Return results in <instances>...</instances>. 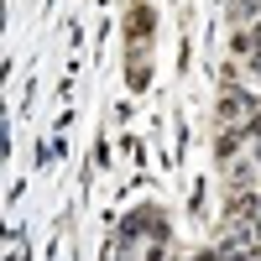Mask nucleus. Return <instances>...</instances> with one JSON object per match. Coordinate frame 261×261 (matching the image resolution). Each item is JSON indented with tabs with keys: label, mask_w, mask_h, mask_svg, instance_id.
Returning a JSON list of instances; mask_svg holds the SVG:
<instances>
[{
	"label": "nucleus",
	"mask_w": 261,
	"mask_h": 261,
	"mask_svg": "<svg viewBox=\"0 0 261 261\" xmlns=\"http://www.w3.org/2000/svg\"><path fill=\"white\" fill-rule=\"evenodd\" d=\"M151 37H157V11H151V0H130L125 6V47H151Z\"/></svg>",
	"instance_id": "obj_1"
}]
</instances>
